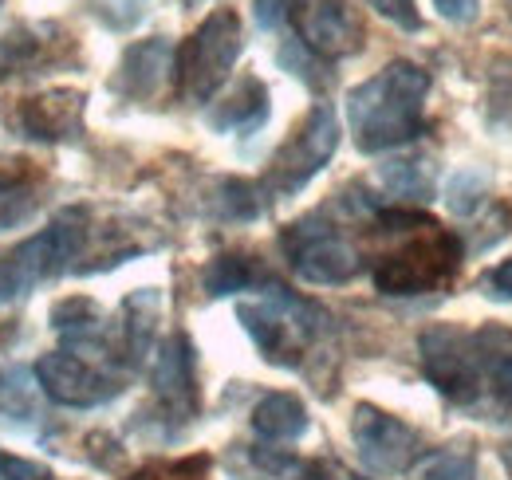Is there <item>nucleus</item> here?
I'll return each mask as SVG.
<instances>
[{
    "label": "nucleus",
    "mask_w": 512,
    "mask_h": 480,
    "mask_svg": "<svg viewBox=\"0 0 512 480\" xmlns=\"http://www.w3.org/2000/svg\"><path fill=\"white\" fill-rule=\"evenodd\" d=\"M0 480H52V473L28 457H16L8 449H0Z\"/></svg>",
    "instance_id": "obj_27"
},
{
    "label": "nucleus",
    "mask_w": 512,
    "mask_h": 480,
    "mask_svg": "<svg viewBox=\"0 0 512 480\" xmlns=\"http://www.w3.org/2000/svg\"><path fill=\"white\" fill-rule=\"evenodd\" d=\"M245 48V32H241V16L233 8H213L190 40L174 52V75H178V91L190 103H209L217 95V87L229 79L233 63Z\"/></svg>",
    "instance_id": "obj_2"
},
{
    "label": "nucleus",
    "mask_w": 512,
    "mask_h": 480,
    "mask_svg": "<svg viewBox=\"0 0 512 480\" xmlns=\"http://www.w3.org/2000/svg\"><path fill=\"white\" fill-rule=\"evenodd\" d=\"M253 429L264 441H296L308 429V406L296 394H264L253 410Z\"/></svg>",
    "instance_id": "obj_16"
},
{
    "label": "nucleus",
    "mask_w": 512,
    "mask_h": 480,
    "mask_svg": "<svg viewBox=\"0 0 512 480\" xmlns=\"http://www.w3.org/2000/svg\"><path fill=\"white\" fill-rule=\"evenodd\" d=\"M158 315H162V296L154 288H142V292L127 296V303H123V347H127L130 362H142L150 355Z\"/></svg>",
    "instance_id": "obj_18"
},
{
    "label": "nucleus",
    "mask_w": 512,
    "mask_h": 480,
    "mask_svg": "<svg viewBox=\"0 0 512 480\" xmlns=\"http://www.w3.org/2000/svg\"><path fill=\"white\" fill-rule=\"evenodd\" d=\"M473 335L485 366V398L497 406H512V327L485 323Z\"/></svg>",
    "instance_id": "obj_15"
},
{
    "label": "nucleus",
    "mask_w": 512,
    "mask_h": 480,
    "mask_svg": "<svg viewBox=\"0 0 512 480\" xmlns=\"http://www.w3.org/2000/svg\"><path fill=\"white\" fill-rule=\"evenodd\" d=\"M485 296H489V300L512 303V260L497 264V268L485 276Z\"/></svg>",
    "instance_id": "obj_30"
},
{
    "label": "nucleus",
    "mask_w": 512,
    "mask_h": 480,
    "mask_svg": "<svg viewBox=\"0 0 512 480\" xmlns=\"http://www.w3.org/2000/svg\"><path fill=\"white\" fill-rule=\"evenodd\" d=\"M36 378H40V390L71 410H91V406H103L111 402L123 386L119 378H111L107 370H99L91 359L75 355V351H52L36 362Z\"/></svg>",
    "instance_id": "obj_10"
},
{
    "label": "nucleus",
    "mask_w": 512,
    "mask_h": 480,
    "mask_svg": "<svg viewBox=\"0 0 512 480\" xmlns=\"http://www.w3.org/2000/svg\"><path fill=\"white\" fill-rule=\"evenodd\" d=\"M44 28H16L0 36V75H28V67L44 52Z\"/></svg>",
    "instance_id": "obj_22"
},
{
    "label": "nucleus",
    "mask_w": 512,
    "mask_h": 480,
    "mask_svg": "<svg viewBox=\"0 0 512 480\" xmlns=\"http://www.w3.org/2000/svg\"><path fill=\"white\" fill-rule=\"evenodd\" d=\"M264 119H268V87H264L260 79H245L217 111H209V126H213V130H241V134H253Z\"/></svg>",
    "instance_id": "obj_17"
},
{
    "label": "nucleus",
    "mask_w": 512,
    "mask_h": 480,
    "mask_svg": "<svg viewBox=\"0 0 512 480\" xmlns=\"http://www.w3.org/2000/svg\"><path fill=\"white\" fill-rule=\"evenodd\" d=\"M505 4V12H509V20H512V0H501Z\"/></svg>",
    "instance_id": "obj_32"
},
{
    "label": "nucleus",
    "mask_w": 512,
    "mask_h": 480,
    "mask_svg": "<svg viewBox=\"0 0 512 480\" xmlns=\"http://www.w3.org/2000/svg\"><path fill=\"white\" fill-rule=\"evenodd\" d=\"M481 193H485V181L477 178V174H457V178L449 181V209L457 217H473L477 205H481Z\"/></svg>",
    "instance_id": "obj_24"
},
{
    "label": "nucleus",
    "mask_w": 512,
    "mask_h": 480,
    "mask_svg": "<svg viewBox=\"0 0 512 480\" xmlns=\"http://www.w3.org/2000/svg\"><path fill=\"white\" fill-rule=\"evenodd\" d=\"M300 44L320 60H343L363 48V24L347 0H292Z\"/></svg>",
    "instance_id": "obj_11"
},
{
    "label": "nucleus",
    "mask_w": 512,
    "mask_h": 480,
    "mask_svg": "<svg viewBox=\"0 0 512 480\" xmlns=\"http://www.w3.org/2000/svg\"><path fill=\"white\" fill-rule=\"evenodd\" d=\"M300 480H331V477H327L323 469H308V477H300Z\"/></svg>",
    "instance_id": "obj_31"
},
{
    "label": "nucleus",
    "mask_w": 512,
    "mask_h": 480,
    "mask_svg": "<svg viewBox=\"0 0 512 480\" xmlns=\"http://www.w3.org/2000/svg\"><path fill=\"white\" fill-rule=\"evenodd\" d=\"M430 71L410 60L386 63L379 75L347 91V122L363 154H383L426 134Z\"/></svg>",
    "instance_id": "obj_1"
},
{
    "label": "nucleus",
    "mask_w": 512,
    "mask_h": 480,
    "mask_svg": "<svg viewBox=\"0 0 512 480\" xmlns=\"http://www.w3.org/2000/svg\"><path fill=\"white\" fill-rule=\"evenodd\" d=\"M83 91H71V87H56V91H44L36 99H24L20 107V122L32 138L40 142H60V138H71L79 130V119H83Z\"/></svg>",
    "instance_id": "obj_14"
},
{
    "label": "nucleus",
    "mask_w": 512,
    "mask_h": 480,
    "mask_svg": "<svg viewBox=\"0 0 512 480\" xmlns=\"http://www.w3.org/2000/svg\"><path fill=\"white\" fill-rule=\"evenodd\" d=\"M83 244H87V213L83 209H64L44 233L24 240L12 256L0 260V276L12 288V296H20L40 280L60 276L67 264L83 252Z\"/></svg>",
    "instance_id": "obj_7"
},
{
    "label": "nucleus",
    "mask_w": 512,
    "mask_h": 480,
    "mask_svg": "<svg viewBox=\"0 0 512 480\" xmlns=\"http://www.w3.org/2000/svg\"><path fill=\"white\" fill-rule=\"evenodd\" d=\"M351 437H355L359 461L379 477H398L422 457L418 429L379 406H367V402L355 406V414H351Z\"/></svg>",
    "instance_id": "obj_9"
},
{
    "label": "nucleus",
    "mask_w": 512,
    "mask_h": 480,
    "mask_svg": "<svg viewBox=\"0 0 512 480\" xmlns=\"http://www.w3.org/2000/svg\"><path fill=\"white\" fill-rule=\"evenodd\" d=\"M371 8H375L383 20L398 24L402 32H422V16H418L414 0H371Z\"/></svg>",
    "instance_id": "obj_26"
},
{
    "label": "nucleus",
    "mask_w": 512,
    "mask_h": 480,
    "mask_svg": "<svg viewBox=\"0 0 512 480\" xmlns=\"http://www.w3.org/2000/svg\"><path fill=\"white\" fill-rule=\"evenodd\" d=\"M335 146H339V119H335L331 103H316L308 111V119L300 122V130L276 150V158H272L268 174L260 181V189L268 197H276V201L300 193L331 162Z\"/></svg>",
    "instance_id": "obj_6"
},
{
    "label": "nucleus",
    "mask_w": 512,
    "mask_h": 480,
    "mask_svg": "<svg viewBox=\"0 0 512 480\" xmlns=\"http://www.w3.org/2000/svg\"><path fill=\"white\" fill-rule=\"evenodd\" d=\"M170 71H174V48H170V40H162V36L138 40V44H130L123 63H119L115 91H123L134 103L154 99L162 91V83L170 79Z\"/></svg>",
    "instance_id": "obj_13"
},
{
    "label": "nucleus",
    "mask_w": 512,
    "mask_h": 480,
    "mask_svg": "<svg viewBox=\"0 0 512 480\" xmlns=\"http://www.w3.org/2000/svg\"><path fill=\"white\" fill-rule=\"evenodd\" d=\"M253 12H256V24L264 32H276L284 24V16L292 12V0H253Z\"/></svg>",
    "instance_id": "obj_28"
},
{
    "label": "nucleus",
    "mask_w": 512,
    "mask_h": 480,
    "mask_svg": "<svg viewBox=\"0 0 512 480\" xmlns=\"http://www.w3.org/2000/svg\"><path fill=\"white\" fill-rule=\"evenodd\" d=\"M434 8L449 24H473L481 12V0H434Z\"/></svg>",
    "instance_id": "obj_29"
},
{
    "label": "nucleus",
    "mask_w": 512,
    "mask_h": 480,
    "mask_svg": "<svg viewBox=\"0 0 512 480\" xmlns=\"http://www.w3.org/2000/svg\"><path fill=\"white\" fill-rule=\"evenodd\" d=\"M36 213V185L20 170H0V233L24 225Z\"/></svg>",
    "instance_id": "obj_21"
},
{
    "label": "nucleus",
    "mask_w": 512,
    "mask_h": 480,
    "mask_svg": "<svg viewBox=\"0 0 512 480\" xmlns=\"http://www.w3.org/2000/svg\"><path fill=\"white\" fill-rule=\"evenodd\" d=\"M201 284H205V296H213V300L233 296V292H249V288L256 284V268L249 256L225 252V256H217V260L205 264Z\"/></svg>",
    "instance_id": "obj_19"
},
{
    "label": "nucleus",
    "mask_w": 512,
    "mask_h": 480,
    "mask_svg": "<svg viewBox=\"0 0 512 480\" xmlns=\"http://www.w3.org/2000/svg\"><path fill=\"white\" fill-rule=\"evenodd\" d=\"M418 355H422V374L449 402L473 406L477 398H485V366L473 331L457 323H434L418 335Z\"/></svg>",
    "instance_id": "obj_5"
},
{
    "label": "nucleus",
    "mask_w": 512,
    "mask_h": 480,
    "mask_svg": "<svg viewBox=\"0 0 512 480\" xmlns=\"http://www.w3.org/2000/svg\"><path fill=\"white\" fill-rule=\"evenodd\" d=\"M379 181L394 197L402 201H430L434 197V170L422 158H402V162H386L379 170Z\"/></svg>",
    "instance_id": "obj_20"
},
{
    "label": "nucleus",
    "mask_w": 512,
    "mask_h": 480,
    "mask_svg": "<svg viewBox=\"0 0 512 480\" xmlns=\"http://www.w3.org/2000/svg\"><path fill=\"white\" fill-rule=\"evenodd\" d=\"M154 394L166 406V414L190 421L197 414V359H193V343L186 335H170L154 359L150 370Z\"/></svg>",
    "instance_id": "obj_12"
},
{
    "label": "nucleus",
    "mask_w": 512,
    "mask_h": 480,
    "mask_svg": "<svg viewBox=\"0 0 512 480\" xmlns=\"http://www.w3.org/2000/svg\"><path fill=\"white\" fill-rule=\"evenodd\" d=\"M422 480H477V457L469 449H446L426 461Z\"/></svg>",
    "instance_id": "obj_23"
},
{
    "label": "nucleus",
    "mask_w": 512,
    "mask_h": 480,
    "mask_svg": "<svg viewBox=\"0 0 512 480\" xmlns=\"http://www.w3.org/2000/svg\"><path fill=\"white\" fill-rule=\"evenodd\" d=\"M280 248L288 256L292 272L308 284H347L359 272L355 244L339 237V229L323 213H308V217L292 221L280 233Z\"/></svg>",
    "instance_id": "obj_8"
},
{
    "label": "nucleus",
    "mask_w": 512,
    "mask_h": 480,
    "mask_svg": "<svg viewBox=\"0 0 512 480\" xmlns=\"http://www.w3.org/2000/svg\"><path fill=\"white\" fill-rule=\"evenodd\" d=\"M237 319L253 335L256 347L264 351V359L280 362V366H296L300 351L308 347V339L320 327L312 319H323V315L320 307H312L308 300L292 296L288 288L268 284V292L260 300H249L237 307Z\"/></svg>",
    "instance_id": "obj_4"
},
{
    "label": "nucleus",
    "mask_w": 512,
    "mask_h": 480,
    "mask_svg": "<svg viewBox=\"0 0 512 480\" xmlns=\"http://www.w3.org/2000/svg\"><path fill=\"white\" fill-rule=\"evenodd\" d=\"M457 260H461V240L446 233L438 221H430L426 229H418V237H410L402 248L386 252L375 264V288L383 296L434 292L453 276Z\"/></svg>",
    "instance_id": "obj_3"
},
{
    "label": "nucleus",
    "mask_w": 512,
    "mask_h": 480,
    "mask_svg": "<svg viewBox=\"0 0 512 480\" xmlns=\"http://www.w3.org/2000/svg\"><path fill=\"white\" fill-rule=\"evenodd\" d=\"M280 63H284L292 75H300L304 83H312V87H320L323 83L320 75H316V71H320V56H316V52H308L300 40H292V44H284V48H280Z\"/></svg>",
    "instance_id": "obj_25"
}]
</instances>
